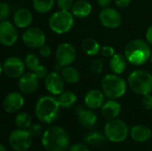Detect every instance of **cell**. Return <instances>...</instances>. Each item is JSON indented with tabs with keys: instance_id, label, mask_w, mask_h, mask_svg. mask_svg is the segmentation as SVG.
Wrapping results in <instances>:
<instances>
[{
	"instance_id": "17",
	"label": "cell",
	"mask_w": 152,
	"mask_h": 151,
	"mask_svg": "<svg viewBox=\"0 0 152 151\" xmlns=\"http://www.w3.org/2000/svg\"><path fill=\"white\" fill-rule=\"evenodd\" d=\"M75 113L78 118L79 124L86 129L93 128L98 120L97 115L93 109H86L83 106H77L75 109Z\"/></svg>"
},
{
	"instance_id": "13",
	"label": "cell",
	"mask_w": 152,
	"mask_h": 151,
	"mask_svg": "<svg viewBox=\"0 0 152 151\" xmlns=\"http://www.w3.org/2000/svg\"><path fill=\"white\" fill-rule=\"evenodd\" d=\"M99 20L102 25L107 28H117L122 24L120 12L110 7L103 8L99 13Z\"/></svg>"
},
{
	"instance_id": "35",
	"label": "cell",
	"mask_w": 152,
	"mask_h": 151,
	"mask_svg": "<svg viewBox=\"0 0 152 151\" xmlns=\"http://www.w3.org/2000/svg\"><path fill=\"white\" fill-rule=\"evenodd\" d=\"M39 79H45L46 77V76L48 75V71L47 69L44 66V65H39L34 71H32Z\"/></svg>"
},
{
	"instance_id": "31",
	"label": "cell",
	"mask_w": 152,
	"mask_h": 151,
	"mask_svg": "<svg viewBox=\"0 0 152 151\" xmlns=\"http://www.w3.org/2000/svg\"><path fill=\"white\" fill-rule=\"evenodd\" d=\"M103 67H104V65H103L102 61L100 59H95L91 63V71L93 74H94L96 76L101 75L102 73Z\"/></svg>"
},
{
	"instance_id": "21",
	"label": "cell",
	"mask_w": 152,
	"mask_h": 151,
	"mask_svg": "<svg viewBox=\"0 0 152 151\" xmlns=\"http://www.w3.org/2000/svg\"><path fill=\"white\" fill-rule=\"evenodd\" d=\"M33 22L31 12L26 8L18 9L13 15V23L19 28H28Z\"/></svg>"
},
{
	"instance_id": "38",
	"label": "cell",
	"mask_w": 152,
	"mask_h": 151,
	"mask_svg": "<svg viewBox=\"0 0 152 151\" xmlns=\"http://www.w3.org/2000/svg\"><path fill=\"white\" fill-rule=\"evenodd\" d=\"M69 151H90L87 144L85 143H74L69 146Z\"/></svg>"
},
{
	"instance_id": "30",
	"label": "cell",
	"mask_w": 152,
	"mask_h": 151,
	"mask_svg": "<svg viewBox=\"0 0 152 151\" xmlns=\"http://www.w3.org/2000/svg\"><path fill=\"white\" fill-rule=\"evenodd\" d=\"M26 68L28 69L30 71H34L39 65H40V61L39 59L37 58V56L34 53H28L25 57L24 60Z\"/></svg>"
},
{
	"instance_id": "3",
	"label": "cell",
	"mask_w": 152,
	"mask_h": 151,
	"mask_svg": "<svg viewBox=\"0 0 152 151\" xmlns=\"http://www.w3.org/2000/svg\"><path fill=\"white\" fill-rule=\"evenodd\" d=\"M150 44L142 39L131 40L125 47V56L128 63L134 66H141L146 63L151 56Z\"/></svg>"
},
{
	"instance_id": "5",
	"label": "cell",
	"mask_w": 152,
	"mask_h": 151,
	"mask_svg": "<svg viewBox=\"0 0 152 151\" xmlns=\"http://www.w3.org/2000/svg\"><path fill=\"white\" fill-rule=\"evenodd\" d=\"M128 85L138 95H145L152 92V75L145 70H134L128 76Z\"/></svg>"
},
{
	"instance_id": "39",
	"label": "cell",
	"mask_w": 152,
	"mask_h": 151,
	"mask_svg": "<svg viewBox=\"0 0 152 151\" xmlns=\"http://www.w3.org/2000/svg\"><path fill=\"white\" fill-rule=\"evenodd\" d=\"M39 53L43 58H48L52 54V49L49 45L45 44L43 46L39 48Z\"/></svg>"
},
{
	"instance_id": "18",
	"label": "cell",
	"mask_w": 152,
	"mask_h": 151,
	"mask_svg": "<svg viewBox=\"0 0 152 151\" xmlns=\"http://www.w3.org/2000/svg\"><path fill=\"white\" fill-rule=\"evenodd\" d=\"M105 94L102 91L98 89H93L86 93L84 98V102L86 108L90 109H98L105 102Z\"/></svg>"
},
{
	"instance_id": "12",
	"label": "cell",
	"mask_w": 152,
	"mask_h": 151,
	"mask_svg": "<svg viewBox=\"0 0 152 151\" xmlns=\"http://www.w3.org/2000/svg\"><path fill=\"white\" fill-rule=\"evenodd\" d=\"M56 61L62 67L71 65L77 57V51L75 47L69 43H61L58 45L55 52Z\"/></svg>"
},
{
	"instance_id": "44",
	"label": "cell",
	"mask_w": 152,
	"mask_h": 151,
	"mask_svg": "<svg viewBox=\"0 0 152 151\" xmlns=\"http://www.w3.org/2000/svg\"><path fill=\"white\" fill-rule=\"evenodd\" d=\"M151 63H152V53H151Z\"/></svg>"
},
{
	"instance_id": "4",
	"label": "cell",
	"mask_w": 152,
	"mask_h": 151,
	"mask_svg": "<svg viewBox=\"0 0 152 151\" xmlns=\"http://www.w3.org/2000/svg\"><path fill=\"white\" fill-rule=\"evenodd\" d=\"M127 84L126 80L117 74H108L102 80V90L106 97L118 100L123 97L126 92Z\"/></svg>"
},
{
	"instance_id": "29",
	"label": "cell",
	"mask_w": 152,
	"mask_h": 151,
	"mask_svg": "<svg viewBox=\"0 0 152 151\" xmlns=\"http://www.w3.org/2000/svg\"><path fill=\"white\" fill-rule=\"evenodd\" d=\"M15 125L20 129H28L32 125V118L29 114L26 112H19L14 118Z\"/></svg>"
},
{
	"instance_id": "2",
	"label": "cell",
	"mask_w": 152,
	"mask_h": 151,
	"mask_svg": "<svg viewBox=\"0 0 152 151\" xmlns=\"http://www.w3.org/2000/svg\"><path fill=\"white\" fill-rule=\"evenodd\" d=\"M61 108L58 99L45 95L37 100L35 105V115L41 123L50 125L58 119Z\"/></svg>"
},
{
	"instance_id": "10",
	"label": "cell",
	"mask_w": 152,
	"mask_h": 151,
	"mask_svg": "<svg viewBox=\"0 0 152 151\" xmlns=\"http://www.w3.org/2000/svg\"><path fill=\"white\" fill-rule=\"evenodd\" d=\"M23 44L31 49H39L45 44V35L44 31L37 27L28 28L22 34Z\"/></svg>"
},
{
	"instance_id": "41",
	"label": "cell",
	"mask_w": 152,
	"mask_h": 151,
	"mask_svg": "<svg viewBox=\"0 0 152 151\" xmlns=\"http://www.w3.org/2000/svg\"><path fill=\"white\" fill-rule=\"evenodd\" d=\"M145 36H146L147 42H148L150 44H152V25L151 27L148 28V29H147V31H146Z\"/></svg>"
},
{
	"instance_id": "24",
	"label": "cell",
	"mask_w": 152,
	"mask_h": 151,
	"mask_svg": "<svg viewBox=\"0 0 152 151\" xmlns=\"http://www.w3.org/2000/svg\"><path fill=\"white\" fill-rule=\"evenodd\" d=\"M82 49L83 51L89 56H95L101 52V45L99 42L94 38L88 37L83 40L82 42Z\"/></svg>"
},
{
	"instance_id": "27",
	"label": "cell",
	"mask_w": 152,
	"mask_h": 151,
	"mask_svg": "<svg viewBox=\"0 0 152 151\" xmlns=\"http://www.w3.org/2000/svg\"><path fill=\"white\" fill-rule=\"evenodd\" d=\"M106 137L104 133H101L98 131H94L88 133L84 137V142L87 145H93V146H98L102 145L106 142Z\"/></svg>"
},
{
	"instance_id": "16",
	"label": "cell",
	"mask_w": 152,
	"mask_h": 151,
	"mask_svg": "<svg viewBox=\"0 0 152 151\" xmlns=\"http://www.w3.org/2000/svg\"><path fill=\"white\" fill-rule=\"evenodd\" d=\"M39 85V78L31 71L24 73L18 80V87L20 93L24 94L34 93Z\"/></svg>"
},
{
	"instance_id": "11",
	"label": "cell",
	"mask_w": 152,
	"mask_h": 151,
	"mask_svg": "<svg viewBox=\"0 0 152 151\" xmlns=\"http://www.w3.org/2000/svg\"><path fill=\"white\" fill-rule=\"evenodd\" d=\"M18 40V31L14 23L9 20L0 22V43L5 47L12 46Z\"/></svg>"
},
{
	"instance_id": "8",
	"label": "cell",
	"mask_w": 152,
	"mask_h": 151,
	"mask_svg": "<svg viewBox=\"0 0 152 151\" xmlns=\"http://www.w3.org/2000/svg\"><path fill=\"white\" fill-rule=\"evenodd\" d=\"M8 142L15 151L28 150L33 143V136L28 129H15L9 134Z\"/></svg>"
},
{
	"instance_id": "19",
	"label": "cell",
	"mask_w": 152,
	"mask_h": 151,
	"mask_svg": "<svg viewBox=\"0 0 152 151\" xmlns=\"http://www.w3.org/2000/svg\"><path fill=\"white\" fill-rule=\"evenodd\" d=\"M130 137L136 142L143 143L151 139L152 131L147 125H136L130 129Z\"/></svg>"
},
{
	"instance_id": "45",
	"label": "cell",
	"mask_w": 152,
	"mask_h": 151,
	"mask_svg": "<svg viewBox=\"0 0 152 151\" xmlns=\"http://www.w3.org/2000/svg\"><path fill=\"white\" fill-rule=\"evenodd\" d=\"M65 151H69V150H65Z\"/></svg>"
},
{
	"instance_id": "23",
	"label": "cell",
	"mask_w": 152,
	"mask_h": 151,
	"mask_svg": "<svg viewBox=\"0 0 152 151\" xmlns=\"http://www.w3.org/2000/svg\"><path fill=\"white\" fill-rule=\"evenodd\" d=\"M127 60L125 54L122 53H115L110 61V70L117 75L122 74L127 67Z\"/></svg>"
},
{
	"instance_id": "43",
	"label": "cell",
	"mask_w": 152,
	"mask_h": 151,
	"mask_svg": "<svg viewBox=\"0 0 152 151\" xmlns=\"http://www.w3.org/2000/svg\"><path fill=\"white\" fill-rule=\"evenodd\" d=\"M0 151H7L5 146L4 144H0Z\"/></svg>"
},
{
	"instance_id": "34",
	"label": "cell",
	"mask_w": 152,
	"mask_h": 151,
	"mask_svg": "<svg viewBox=\"0 0 152 151\" xmlns=\"http://www.w3.org/2000/svg\"><path fill=\"white\" fill-rule=\"evenodd\" d=\"M73 4V0H57V5L60 10L70 11Z\"/></svg>"
},
{
	"instance_id": "25",
	"label": "cell",
	"mask_w": 152,
	"mask_h": 151,
	"mask_svg": "<svg viewBox=\"0 0 152 151\" xmlns=\"http://www.w3.org/2000/svg\"><path fill=\"white\" fill-rule=\"evenodd\" d=\"M61 75L62 76L64 81L69 84L74 85V84L78 83L80 80V74L78 70L70 65L63 67L62 70L61 71Z\"/></svg>"
},
{
	"instance_id": "7",
	"label": "cell",
	"mask_w": 152,
	"mask_h": 151,
	"mask_svg": "<svg viewBox=\"0 0 152 151\" xmlns=\"http://www.w3.org/2000/svg\"><path fill=\"white\" fill-rule=\"evenodd\" d=\"M74 15L70 11L59 10L49 18V28L56 34L62 35L69 32L74 26Z\"/></svg>"
},
{
	"instance_id": "22",
	"label": "cell",
	"mask_w": 152,
	"mask_h": 151,
	"mask_svg": "<svg viewBox=\"0 0 152 151\" xmlns=\"http://www.w3.org/2000/svg\"><path fill=\"white\" fill-rule=\"evenodd\" d=\"M70 11L75 17L84 19L92 13L93 7L92 4L86 0H77L74 3Z\"/></svg>"
},
{
	"instance_id": "40",
	"label": "cell",
	"mask_w": 152,
	"mask_h": 151,
	"mask_svg": "<svg viewBox=\"0 0 152 151\" xmlns=\"http://www.w3.org/2000/svg\"><path fill=\"white\" fill-rule=\"evenodd\" d=\"M114 1H115L116 5L119 8H126L132 2V0H114Z\"/></svg>"
},
{
	"instance_id": "15",
	"label": "cell",
	"mask_w": 152,
	"mask_h": 151,
	"mask_svg": "<svg viewBox=\"0 0 152 151\" xmlns=\"http://www.w3.org/2000/svg\"><path fill=\"white\" fill-rule=\"evenodd\" d=\"M24 97L20 93L11 92L3 100V109L6 113L13 114L18 112L24 106Z\"/></svg>"
},
{
	"instance_id": "20",
	"label": "cell",
	"mask_w": 152,
	"mask_h": 151,
	"mask_svg": "<svg viewBox=\"0 0 152 151\" xmlns=\"http://www.w3.org/2000/svg\"><path fill=\"white\" fill-rule=\"evenodd\" d=\"M121 112V105L116 100L110 99L101 108V113L107 121L117 118Z\"/></svg>"
},
{
	"instance_id": "9",
	"label": "cell",
	"mask_w": 152,
	"mask_h": 151,
	"mask_svg": "<svg viewBox=\"0 0 152 151\" xmlns=\"http://www.w3.org/2000/svg\"><path fill=\"white\" fill-rule=\"evenodd\" d=\"M25 62L16 56L7 58L1 65V71L10 78H20L25 71Z\"/></svg>"
},
{
	"instance_id": "37",
	"label": "cell",
	"mask_w": 152,
	"mask_h": 151,
	"mask_svg": "<svg viewBox=\"0 0 152 151\" xmlns=\"http://www.w3.org/2000/svg\"><path fill=\"white\" fill-rule=\"evenodd\" d=\"M101 53L106 58H111L115 54V49L110 45H104L101 49Z\"/></svg>"
},
{
	"instance_id": "1",
	"label": "cell",
	"mask_w": 152,
	"mask_h": 151,
	"mask_svg": "<svg viewBox=\"0 0 152 151\" xmlns=\"http://www.w3.org/2000/svg\"><path fill=\"white\" fill-rule=\"evenodd\" d=\"M41 144L47 151H65L70 146V137L64 128L51 125L44 131Z\"/></svg>"
},
{
	"instance_id": "26",
	"label": "cell",
	"mask_w": 152,
	"mask_h": 151,
	"mask_svg": "<svg viewBox=\"0 0 152 151\" xmlns=\"http://www.w3.org/2000/svg\"><path fill=\"white\" fill-rule=\"evenodd\" d=\"M77 101V95L71 91H64L60 95H58V101L61 108L69 109L73 107Z\"/></svg>"
},
{
	"instance_id": "42",
	"label": "cell",
	"mask_w": 152,
	"mask_h": 151,
	"mask_svg": "<svg viewBox=\"0 0 152 151\" xmlns=\"http://www.w3.org/2000/svg\"><path fill=\"white\" fill-rule=\"evenodd\" d=\"M111 1L112 0H97V4L102 8H106V7H109Z\"/></svg>"
},
{
	"instance_id": "14",
	"label": "cell",
	"mask_w": 152,
	"mask_h": 151,
	"mask_svg": "<svg viewBox=\"0 0 152 151\" xmlns=\"http://www.w3.org/2000/svg\"><path fill=\"white\" fill-rule=\"evenodd\" d=\"M64 79L57 71L50 72L45 78V86L52 95H60L64 92Z\"/></svg>"
},
{
	"instance_id": "6",
	"label": "cell",
	"mask_w": 152,
	"mask_h": 151,
	"mask_svg": "<svg viewBox=\"0 0 152 151\" xmlns=\"http://www.w3.org/2000/svg\"><path fill=\"white\" fill-rule=\"evenodd\" d=\"M103 133L109 142L120 143L125 142L128 135H130V129L126 122L115 118L107 121L103 127Z\"/></svg>"
},
{
	"instance_id": "36",
	"label": "cell",
	"mask_w": 152,
	"mask_h": 151,
	"mask_svg": "<svg viewBox=\"0 0 152 151\" xmlns=\"http://www.w3.org/2000/svg\"><path fill=\"white\" fill-rule=\"evenodd\" d=\"M142 104L143 108L147 110H152V95L151 93L142 95Z\"/></svg>"
},
{
	"instance_id": "28",
	"label": "cell",
	"mask_w": 152,
	"mask_h": 151,
	"mask_svg": "<svg viewBox=\"0 0 152 151\" xmlns=\"http://www.w3.org/2000/svg\"><path fill=\"white\" fill-rule=\"evenodd\" d=\"M55 0H33V9L38 13H47L53 10Z\"/></svg>"
},
{
	"instance_id": "33",
	"label": "cell",
	"mask_w": 152,
	"mask_h": 151,
	"mask_svg": "<svg viewBox=\"0 0 152 151\" xmlns=\"http://www.w3.org/2000/svg\"><path fill=\"white\" fill-rule=\"evenodd\" d=\"M33 137H37L40 134H43V127L40 124H32L30 127L28 129Z\"/></svg>"
},
{
	"instance_id": "32",
	"label": "cell",
	"mask_w": 152,
	"mask_h": 151,
	"mask_svg": "<svg viewBox=\"0 0 152 151\" xmlns=\"http://www.w3.org/2000/svg\"><path fill=\"white\" fill-rule=\"evenodd\" d=\"M11 15V7L7 3L2 2L0 4V20H4Z\"/></svg>"
}]
</instances>
